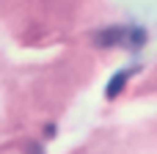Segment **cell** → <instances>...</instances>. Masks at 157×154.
<instances>
[{
    "label": "cell",
    "instance_id": "6da1fadb",
    "mask_svg": "<svg viewBox=\"0 0 157 154\" xmlns=\"http://www.w3.org/2000/svg\"><path fill=\"white\" fill-rule=\"evenodd\" d=\"M94 41L99 47H116V44H124V47H141L146 41V30L141 28H108V30H99L94 36Z\"/></svg>",
    "mask_w": 157,
    "mask_h": 154
},
{
    "label": "cell",
    "instance_id": "7a4b0ae2",
    "mask_svg": "<svg viewBox=\"0 0 157 154\" xmlns=\"http://www.w3.org/2000/svg\"><path fill=\"white\" fill-rule=\"evenodd\" d=\"M132 72H135V69H121V72H116V74L110 77V83H108V88H105V96H108V99H116V96L121 94V88L127 85V80H130Z\"/></svg>",
    "mask_w": 157,
    "mask_h": 154
}]
</instances>
